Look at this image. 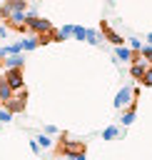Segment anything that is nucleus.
I'll return each mask as SVG.
<instances>
[{
  "instance_id": "1",
  "label": "nucleus",
  "mask_w": 152,
  "mask_h": 160,
  "mask_svg": "<svg viewBox=\"0 0 152 160\" xmlns=\"http://www.w3.org/2000/svg\"><path fill=\"white\" fill-rule=\"evenodd\" d=\"M25 25H27V30H30V32H35V35H45V32H50V30H52V22H50V20H45V18H40L35 10L25 12Z\"/></svg>"
},
{
  "instance_id": "2",
  "label": "nucleus",
  "mask_w": 152,
  "mask_h": 160,
  "mask_svg": "<svg viewBox=\"0 0 152 160\" xmlns=\"http://www.w3.org/2000/svg\"><path fill=\"white\" fill-rule=\"evenodd\" d=\"M85 150H87V145H85L82 140H67V138H62V140L57 142V152H60V155H65V158L85 155Z\"/></svg>"
},
{
  "instance_id": "3",
  "label": "nucleus",
  "mask_w": 152,
  "mask_h": 160,
  "mask_svg": "<svg viewBox=\"0 0 152 160\" xmlns=\"http://www.w3.org/2000/svg\"><path fill=\"white\" fill-rule=\"evenodd\" d=\"M2 80L7 82V88L15 92V90H20V88H25V78H22V70H17V68H5V72H2Z\"/></svg>"
},
{
  "instance_id": "4",
  "label": "nucleus",
  "mask_w": 152,
  "mask_h": 160,
  "mask_svg": "<svg viewBox=\"0 0 152 160\" xmlns=\"http://www.w3.org/2000/svg\"><path fill=\"white\" fill-rule=\"evenodd\" d=\"M100 32H102V38H105L107 42H112L115 48H117V45H125V38H122L117 30H112V25H110L107 20H100Z\"/></svg>"
},
{
  "instance_id": "5",
  "label": "nucleus",
  "mask_w": 152,
  "mask_h": 160,
  "mask_svg": "<svg viewBox=\"0 0 152 160\" xmlns=\"http://www.w3.org/2000/svg\"><path fill=\"white\" fill-rule=\"evenodd\" d=\"M130 102H135V98H132V88L125 85V88H120V92L115 95V108L122 110V108H127Z\"/></svg>"
},
{
  "instance_id": "6",
  "label": "nucleus",
  "mask_w": 152,
  "mask_h": 160,
  "mask_svg": "<svg viewBox=\"0 0 152 160\" xmlns=\"http://www.w3.org/2000/svg\"><path fill=\"white\" fill-rule=\"evenodd\" d=\"M2 68H17V70H22V68H25V58H22V52L5 55V58H2Z\"/></svg>"
},
{
  "instance_id": "7",
  "label": "nucleus",
  "mask_w": 152,
  "mask_h": 160,
  "mask_svg": "<svg viewBox=\"0 0 152 160\" xmlns=\"http://www.w3.org/2000/svg\"><path fill=\"white\" fill-rule=\"evenodd\" d=\"M135 118H137V100L127 105V110L122 112V118H120V122H122V125L127 128V125H132V122H135Z\"/></svg>"
},
{
  "instance_id": "8",
  "label": "nucleus",
  "mask_w": 152,
  "mask_h": 160,
  "mask_svg": "<svg viewBox=\"0 0 152 160\" xmlns=\"http://www.w3.org/2000/svg\"><path fill=\"white\" fill-rule=\"evenodd\" d=\"M147 68H150V62H130V78L132 80H140L147 72Z\"/></svg>"
},
{
  "instance_id": "9",
  "label": "nucleus",
  "mask_w": 152,
  "mask_h": 160,
  "mask_svg": "<svg viewBox=\"0 0 152 160\" xmlns=\"http://www.w3.org/2000/svg\"><path fill=\"white\" fill-rule=\"evenodd\" d=\"M115 55H117V60L132 62V50H130L127 45H117V48H115Z\"/></svg>"
},
{
  "instance_id": "10",
  "label": "nucleus",
  "mask_w": 152,
  "mask_h": 160,
  "mask_svg": "<svg viewBox=\"0 0 152 160\" xmlns=\"http://www.w3.org/2000/svg\"><path fill=\"white\" fill-rule=\"evenodd\" d=\"M137 52H140L142 62H150V60H152V48H150V42H142V48H140Z\"/></svg>"
},
{
  "instance_id": "11",
  "label": "nucleus",
  "mask_w": 152,
  "mask_h": 160,
  "mask_svg": "<svg viewBox=\"0 0 152 160\" xmlns=\"http://www.w3.org/2000/svg\"><path fill=\"white\" fill-rule=\"evenodd\" d=\"M117 135H120V128H117V125H107L105 132H102V140H115Z\"/></svg>"
},
{
  "instance_id": "12",
  "label": "nucleus",
  "mask_w": 152,
  "mask_h": 160,
  "mask_svg": "<svg viewBox=\"0 0 152 160\" xmlns=\"http://www.w3.org/2000/svg\"><path fill=\"white\" fill-rule=\"evenodd\" d=\"M7 98H12V90L7 88V82L2 80V75H0V102H5Z\"/></svg>"
},
{
  "instance_id": "13",
  "label": "nucleus",
  "mask_w": 152,
  "mask_h": 160,
  "mask_svg": "<svg viewBox=\"0 0 152 160\" xmlns=\"http://www.w3.org/2000/svg\"><path fill=\"white\" fill-rule=\"evenodd\" d=\"M20 48H22V50H35V48H37L35 35H32V38H27V40H20Z\"/></svg>"
},
{
  "instance_id": "14",
  "label": "nucleus",
  "mask_w": 152,
  "mask_h": 160,
  "mask_svg": "<svg viewBox=\"0 0 152 160\" xmlns=\"http://www.w3.org/2000/svg\"><path fill=\"white\" fill-rule=\"evenodd\" d=\"M85 32H87L85 28H80V25H72V38H75V40H85Z\"/></svg>"
},
{
  "instance_id": "15",
  "label": "nucleus",
  "mask_w": 152,
  "mask_h": 160,
  "mask_svg": "<svg viewBox=\"0 0 152 160\" xmlns=\"http://www.w3.org/2000/svg\"><path fill=\"white\" fill-rule=\"evenodd\" d=\"M47 35H50V42H62V40H65V38H62V32H60L57 28H52Z\"/></svg>"
},
{
  "instance_id": "16",
  "label": "nucleus",
  "mask_w": 152,
  "mask_h": 160,
  "mask_svg": "<svg viewBox=\"0 0 152 160\" xmlns=\"http://www.w3.org/2000/svg\"><path fill=\"white\" fill-rule=\"evenodd\" d=\"M137 82H140L142 88H150V85H152V72H150V68H147V72H145V75H142Z\"/></svg>"
},
{
  "instance_id": "17",
  "label": "nucleus",
  "mask_w": 152,
  "mask_h": 160,
  "mask_svg": "<svg viewBox=\"0 0 152 160\" xmlns=\"http://www.w3.org/2000/svg\"><path fill=\"white\" fill-rule=\"evenodd\" d=\"M85 40H87L90 45H97V42H100V38H97L95 30H87V32H85Z\"/></svg>"
},
{
  "instance_id": "18",
  "label": "nucleus",
  "mask_w": 152,
  "mask_h": 160,
  "mask_svg": "<svg viewBox=\"0 0 152 160\" xmlns=\"http://www.w3.org/2000/svg\"><path fill=\"white\" fill-rule=\"evenodd\" d=\"M37 140H40V142H37L40 148H52V138H50V135H40Z\"/></svg>"
},
{
  "instance_id": "19",
  "label": "nucleus",
  "mask_w": 152,
  "mask_h": 160,
  "mask_svg": "<svg viewBox=\"0 0 152 160\" xmlns=\"http://www.w3.org/2000/svg\"><path fill=\"white\" fill-rule=\"evenodd\" d=\"M10 120H12V112H10V110H5V108L0 105V122H10Z\"/></svg>"
},
{
  "instance_id": "20",
  "label": "nucleus",
  "mask_w": 152,
  "mask_h": 160,
  "mask_svg": "<svg viewBox=\"0 0 152 160\" xmlns=\"http://www.w3.org/2000/svg\"><path fill=\"white\" fill-rule=\"evenodd\" d=\"M125 42H130V50H140V48H142V40H137V38H130V40H125Z\"/></svg>"
},
{
  "instance_id": "21",
  "label": "nucleus",
  "mask_w": 152,
  "mask_h": 160,
  "mask_svg": "<svg viewBox=\"0 0 152 160\" xmlns=\"http://www.w3.org/2000/svg\"><path fill=\"white\" fill-rule=\"evenodd\" d=\"M60 32H62V38L67 40V38L72 35V25H62V28H60Z\"/></svg>"
},
{
  "instance_id": "22",
  "label": "nucleus",
  "mask_w": 152,
  "mask_h": 160,
  "mask_svg": "<svg viewBox=\"0 0 152 160\" xmlns=\"http://www.w3.org/2000/svg\"><path fill=\"white\" fill-rule=\"evenodd\" d=\"M30 150H32L35 155H40V145H37V140H30Z\"/></svg>"
},
{
  "instance_id": "23",
  "label": "nucleus",
  "mask_w": 152,
  "mask_h": 160,
  "mask_svg": "<svg viewBox=\"0 0 152 160\" xmlns=\"http://www.w3.org/2000/svg\"><path fill=\"white\" fill-rule=\"evenodd\" d=\"M45 132H47V135H55V132H57V128H55V125H47V128H45Z\"/></svg>"
},
{
  "instance_id": "24",
  "label": "nucleus",
  "mask_w": 152,
  "mask_h": 160,
  "mask_svg": "<svg viewBox=\"0 0 152 160\" xmlns=\"http://www.w3.org/2000/svg\"><path fill=\"white\" fill-rule=\"evenodd\" d=\"M5 35H7V28H2V25H0V38H5Z\"/></svg>"
},
{
  "instance_id": "25",
  "label": "nucleus",
  "mask_w": 152,
  "mask_h": 160,
  "mask_svg": "<svg viewBox=\"0 0 152 160\" xmlns=\"http://www.w3.org/2000/svg\"><path fill=\"white\" fill-rule=\"evenodd\" d=\"M70 160H85V155H77V158H70Z\"/></svg>"
},
{
  "instance_id": "26",
  "label": "nucleus",
  "mask_w": 152,
  "mask_h": 160,
  "mask_svg": "<svg viewBox=\"0 0 152 160\" xmlns=\"http://www.w3.org/2000/svg\"><path fill=\"white\" fill-rule=\"evenodd\" d=\"M0 22H2V20H0Z\"/></svg>"
}]
</instances>
